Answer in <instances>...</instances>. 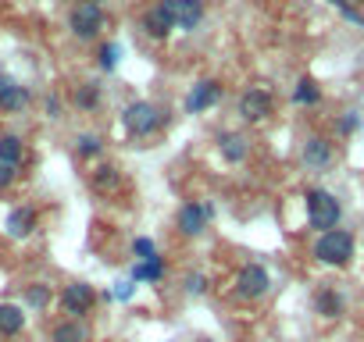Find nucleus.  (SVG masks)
Segmentation results:
<instances>
[{"label": "nucleus", "mask_w": 364, "mask_h": 342, "mask_svg": "<svg viewBox=\"0 0 364 342\" xmlns=\"http://www.w3.org/2000/svg\"><path fill=\"white\" fill-rule=\"evenodd\" d=\"M171 29H175V22H171V15H168L161 4H154V8L143 15V33H146L150 40H168Z\"/></svg>", "instance_id": "14"}, {"label": "nucleus", "mask_w": 364, "mask_h": 342, "mask_svg": "<svg viewBox=\"0 0 364 342\" xmlns=\"http://www.w3.org/2000/svg\"><path fill=\"white\" fill-rule=\"evenodd\" d=\"M132 292H136V285L125 278V282H114V289H111L107 296H111V299H122V303H129V299H132Z\"/></svg>", "instance_id": "30"}, {"label": "nucleus", "mask_w": 364, "mask_h": 342, "mask_svg": "<svg viewBox=\"0 0 364 342\" xmlns=\"http://www.w3.org/2000/svg\"><path fill=\"white\" fill-rule=\"evenodd\" d=\"M272 114V93H264V89H247L243 96H240V118L243 121H264Z\"/></svg>", "instance_id": "10"}, {"label": "nucleus", "mask_w": 364, "mask_h": 342, "mask_svg": "<svg viewBox=\"0 0 364 342\" xmlns=\"http://www.w3.org/2000/svg\"><path fill=\"white\" fill-rule=\"evenodd\" d=\"M268 289H272V275H268L264 264H247L236 278V296L240 299H261Z\"/></svg>", "instance_id": "6"}, {"label": "nucleus", "mask_w": 364, "mask_h": 342, "mask_svg": "<svg viewBox=\"0 0 364 342\" xmlns=\"http://www.w3.org/2000/svg\"><path fill=\"white\" fill-rule=\"evenodd\" d=\"M164 257H154V260H136L132 264V271H129V282L136 285V282H161L164 278Z\"/></svg>", "instance_id": "17"}, {"label": "nucleus", "mask_w": 364, "mask_h": 342, "mask_svg": "<svg viewBox=\"0 0 364 342\" xmlns=\"http://www.w3.org/2000/svg\"><path fill=\"white\" fill-rule=\"evenodd\" d=\"M336 128H339V136H353V132L360 128V114H357V111H346V114L339 118Z\"/></svg>", "instance_id": "29"}, {"label": "nucleus", "mask_w": 364, "mask_h": 342, "mask_svg": "<svg viewBox=\"0 0 364 342\" xmlns=\"http://www.w3.org/2000/svg\"><path fill=\"white\" fill-rule=\"evenodd\" d=\"M300 157H304V164H307V167L321 171V167H328V164H332V143H328L325 136H307V139H304Z\"/></svg>", "instance_id": "12"}, {"label": "nucleus", "mask_w": 364, "mask_h": 342, "mask_svg": "<svg viewBox=\"0 0 364 342\" xmlns=\"http://www.w3.org/2000/svg\"><path fill=\"white\" fill-rule=\"evenodd\" d=\"M4 225H8V236H11V239H26V236L36 228V211H33V207H15Z\"/></svg>", "instance_id": "15"}, {"label": "nucleus", "mask_w": 364, "mask_h": 342, "mask_svg": "<svg viewBox=\"0 0 364 342\" xmlns=\"http://www.w3.org/2000/svg\"><path fill=\"white\" fill-rule=\"evenodd\" d=\"M18 175V167H8V164H0V189H8Z\"/></svg>", "instance_id": "32"}, {"label": "nucleus", "mask_w": 364, "mask_h": 342, "mask_svg": "<svg viewBox=\"0 0 364 342\" xmlns=\"http://www.w3.org/2000/svg\"><path fill=\"white\" fill-rule=\"evenodd\" d=\"M314 310H318L321 317H339V314H343V296L325 285V289L314 292Z\"/></svg>", "instance_id": "18"}, {"label": "nucleus", "mask_w": 364, "mask_h": 342, "mask_svg": "<svg viewBox=\"0 0 364 342\" xmlns=\"http://www.w3.org/2000/svg\"><path fill=\"white\" fill-rule=\"evenodd\" d=\"M93 299H97V292H93L90 282H72V285H65V292H61V307H65V314H75V317L90 314Z\"/></svg>", "instance_id": "9"}, {"label": "nucleus", "mask_w": 364, "mask_h": 342, "mask_svg": "<svg viewBox=\"0 0 364 342\" xmlns=\"http://www.w3.org/2000/svg\"><path fill=\"white\" fill-rule=\"evenodd\" d=\"M26 303L36 307V310H47V307H50V285H43V282L29 285V289H26Z\"/></svg>", "instance_id": "25"}, {"label": "nucleus", "mask_w": 364, "mask_h": 342, "mask_svg": "<svg viewBox=\"0 0 364 342\" xmlns=\"http://www.w3.org/2000/svg\"><path fill=\"white\" fill-rule=\"evenodd\" d=\"M118 186H122V171H118V167L104 164V167L93 171V189H97V193H114Z\"/></svg>", "instance_id": "21"}, {"label": "nucleus", "mask_w": 364, "mask_h": 342, "mask_svg": "<svg viewBox=\"0 0 364 342\" xmlns=\"http://www.w3.org/2000/svg\"><path fill=\"white\" fill-rule=\"evenodd\" d=\"M47 114L50 118H61V100L58 96H47Z\"/></svg>", "instance_id": "33"}, {"label": "nucleus", "mask_w": 364, "mask_h": 342, "mask_svg": "<svg viewBox=\"0 0 364 342\" xmlns=\"http://www.w3.org/2000/svg\"><path fill=\"white\" fill-rule=\"evenodd\" d=\"M29 100H33L29 86H22L8 72H0V111H4V114H18V111L29 107Z\"/></svg>", "instance_id": "7"}, {"label": "nucleus", "mask_w": 364, "mask_h": 342, "mask_svg": "<svg viewBox=\"0 0 364 342\" xmlns=\"http://www.w3.org/2000/svg\"><path fill=\"white\" fill-rule=\"evenodd\" d=\"M157 4L171 15L175 29L193 33V29L204 22V0H157Z\"/></svg>", "instance_id": "5"}, {"label": "nucleus", "mask_w": 364, "mask_h": 342, "mask_svg": "<svg viewBox=\"0 0 364 342\" xmlns=\"http://www.w3.org/2000/svg\"><path fill=\"white\" fill-rule=\"evenodd\" d=\"M26 328V310L18 303H0V335L11 338Z\"/></svg>", "instance_id": "16"}, {"label": "nucleus", "mask_w": 364, "mask_h": 342, "mask_svg": "<svg viewBox=\"0 0 364 342\" xmlns=\"http://www.w3.org/2000/svg\"><path fill=\"white\" fill-rule=\"evenodd\" d=\"M132 253H136V260H154V257H157V246H154V239L136 236V239H132Z\"/></svg>", "instance_id": "27"}, {"label": "nucleus", "mask_w": 364, "mask_h": 342, "mask_svg": "<svg viewBox=\"0 0 364 342\" xmlns=\"http://www.w3.org/2000/svg\"><path fill=\"white\" fill-rule=\"evenodd\" d=\"M86 338H90V331H86L75 317L54 324V331H50V342H86Z\"/></svg>", "instance_id": "20"}, {"label": "nucleus", "mask_w": 364, "mask_h": 342, "mask_svg": "<svg viewBox=\"0 0 364 342\" xmlns=\"http://www.w3.org/2000/svg\"><path fill=\"white\" fill-rule=\"evenodd\" d=\"M168 121V114L157 107V104H150V100H136V104H125V111H122V128L132 136V139H143V136H154L161 125Z\"/></svg>", "instance_id": "1"}, {"label": "nucleus", "mask_w": 364, "mask_h": 342, "mask_svg": "<svg viewBox=\"0 0 364 342\" xmlns=\"http://www.w3.org/2000/svg\"><path fill=\"white\" fill-rule=\"evenodd\" d=\"M186 292H190V296H204V292H208V278H204V275H190V278H186Z\"/></svg>", "instance_id": "31"}, {"label": "nucleus", "mask_w": 364, "mask_h": 342, "mask_svg": "<svg viewBox=\"0 0 364 342\" xmlns=\"http://www.w3.org/2000/svg\"><path fill=\"white\" fill-rule=\"evenodd\" d=\"M211 218H215V204H186V207L178 211L175 225H178L182 236H200Z\"/></svg>", "instance_id": "8"}, {"label": "nucleus", "mask_w": 364, "mask_h": 342, "mask_svg": "<svg viewBox=\"0 0 364 342\" xmlns=\"http://www.w3.org/2000/svg\"><path fill=\"white\" fill-rule=\"evenodd\" d=\"M318 100H321V89H318V82L304 75V79L296 82V89H293V104H300V107H304V104H307V107H314Z\"/></svg>", "instance_id": "23"}, {"label": "nucleus", "mask_w": 364, "mask_h": 342, "mask_svg": "<svg viewBox=\"0 0 364 342\" xmlns=\"http://www.w3.org/2000/svg\"><path fill=\"white\" fill-rule=\"evenodd\" d=\"M218 153L229 160V164H243L250 157V139L243 132H222L218 136Z\"/></svg>", "instance_id": "13"}, {"label": "nucleus", "mask_w": 364, "mask_h": 342, "mask_svg": "<svg viewBox=\"0 0 364 342\" xmlns=\"http://www.w3.org/2000/svg\"><path fill=\"white\" fill-rule=\"evenodd\" d=\"M218 100H222V82L204 79V82H197V86L190 89V96H186V111H190V114H200V111L215 107Z\"/></svg>", "instance_id": "11"}, {"label": "nucleus", "mask_w": 364, "mask_h": 342, "mask_svg": "<svg viewBox=\"0 0 364 342\" xmlns=\"http://www.w3.org/2000/svg\"><path fill=\"white\" fill-rule=\"evenodd\" d=\"M311 253L328 264V267H346L353 260V236L346 228H332V232H321L318 243L311 246Z\"/></svg>", "instance_id": "3"}, {"label": "nucleus", "mask_w": 364, "mask_h": 342, "mask_svg": "<svg viewBox=\"0 0 364 342\" xmlns=\"http://www.w3.org/2000/svg\"><path fill=\"white\" fill-rule=\"evenodd\" d=\"M26 160V146L18 136H0V164H8V167H22Z\"/></svg>", "instance_id": "19"}, {"label": "nucleus", "mask_w": 364, "mask_h": 342, "mask_svg": "<svg viewBox=\"0 0 364 342\" xmlns=\"http://www.w3.org/2000/svg\"><path fill=\"white\" fill-rule=\"evenodd\" d=\"M328 4L343 15V18H350L353 26H364V11H357V8H350V0H328Z\"/></svg>", "instance_id": "28"}, {"label": "nucleus", "mask_w": 364, "mask_h": 342, "mask_svg": "<svg viewBox=\"0 0 364 342\" xmlns=\"http://www.w3.org/2000/svg\"><path fill=\"white\" fill-rule=\"evenodd\" d=\"M72 104H75L79 111H93V107L100 104V86H97V82H82V86H75Z\"/></svg>", "instance_id": "22"}, {"label": "nucleus", "mask_w": 364, "mask_h": 342, "mask_svg": "<svg viewBox=\"0 0 364 342\" xmlns=\"http://www.w3.org/2000/svg\"><path fill=\"white\" fill-rule=\"evenodd\" d=\"M86 4H100V0H86Z\"/></svg>", "instance_id": "34"}, {"label": "nucleus", "mask_w": 364, "mask_h": 342, "mask_svg": "<svg viewBox=\"0 0 364 342\" xmlns=\"http://www.w3.org/2000/svg\"><path fill=\"white\" fill-rule=\"evenodd\" d=\"M197 342H208V338H197Z\"/></svg>", "instance_id": "35"}, {"label": "nucleus", "mask_w": 364, "mask_h": 342, "mask_svg": "<svg viewBox=\"0 0 364 342\" xmlns=\"http://www.w3.org/2000/svg\"><path fill=\"white\" fill-rule=\"evenodd\" d=\"M304 204H307V225H311V228H318V232H332V228H339L343 204H339L332 193H325V189H307Z\"/></svg>", "instance_id": "2"}, {"label": "nucleus", "mask_w": 364, "mask_h": 342, "mask_svg": "<svg viewBox=\"0 0 364 342\" xmlns=\"http://www.w3.org/2000/svg\"><path fill=\"white\" fill-rule=\"evenodd\" d=\"M100 150H104V139H100V136H90V132H86V136L75 139V153H79V157H97Z\"/></svg>", "instance_id": "26"}, {"label": "nucleus", "mask_w": 364, "mask_h": 342, "mask_svg": "<svg viewBox=\"0 0 364 342\" xmlns=\"http://www.w3.org/2000/svg\"><path fill=\"white\" fill-rule=\"evenodd\" d=\"M118 61H122V47H118V43H104V47H100V54H97L100 72H114V68H118Z\"/></svg>", "instance_id": "24"}, {"label": "nucleus", "mask_w": 364, "mask_h": 342, "mask_svg": "<svg viewBox=\"0 0 364 342\" xmlns=\"http://www.w3.org/2000/svg\"><path fill=\"white\" fill-rule=\"evenodd\" d=\"M68 29H72V36H79V40H93V36H100V29H104V11H100V4H75L72 8V15H68Z\"/></svg>", "instance_id": "4"}]
</instances>
